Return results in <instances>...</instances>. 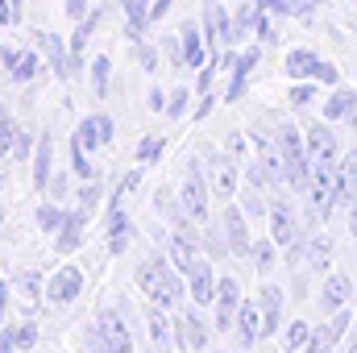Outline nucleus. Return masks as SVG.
Segmentation results:
<instances>
[{
    "instance_id": "obj_6",
    "label": "nucleus",
    "mask_w": 357,
    "mask_h": 353,
    "mask_svg": "<svg viewBox=\"0 0 357 353\" xmlns=\"http://www.w3.org/2000/svg\"><path fill=\"white\" fill-rule=\"evenodd\" d=\"M303 137H307L312 167H337L341 163V137L333 133V121H307L303 125Z\"/></svg>"
},
{
    "instance_id": "obj_12",
    "label": "nucleus",
    "mask_w": 357,
    "mask_h": 353,
    "mask_svg": "<svg viewBox=\"0 0 357 353\" xmlns=\"http://www.w3.org/2000/svg\"><path fill=\"white\" fill-rule=\"evenodd\" d=\"M229 38H233V17H229V8H225L220 0H208V4H204V42H208V50L229 46Z\"/></svg>"
},
{
    "instance_id": "obj_10",
    "label": "nucleus",
    "mask_w": 357,
    "mask_h": 353,
    "mask_svg": "<svg viewBox=\"0 0 357 353\" xmlns=\"http://www.w3.org/2000/svg\"><path fill=\"white\" fill-rule=\"evenodd\" d=\"M357 299V283L345 274V270H328L324 274V283H320V312H341V308H349Z\"/></svg>"
},
{
    "instance_id": "obj_34",
    "label": "nucleus",
    "mask_w": 357,
    "mask_h": 353,
    "mask_svg": "<svg viewBox=\"0 0 357 353\" xmlns=\"http://www.w3.org/2000/svg\"><path fill=\"white\" fill-rule=\"evenodd\" d=\"M38 71H42V59H38L33 50H21V59H17V67L8 71V80H13V84H29Z\"/></svg>"
},
{
    "instance_id": "obj_16",
    "label": "nucleus",
    "mask_w": 357,
    "mask_h": 353,
    "mask_svg": "<svg viewBox=\"0 0 357 353\" xmlns=\"http://www.w3.org/2000/svg\"><path fill=\"white\" fill-rule=\"evenodd\" d=\"M282 303H287V291L278 283H262L258 291V308H262V337H274L278 324H282Z\"/></svg>"
},
{
    "instance_id": "obj_30",
    "label": "nucleus",
    "mask_w": 357,
    "mask_h": 353,
    "mask_svg": "<svg viewBox=\"0 0 357 353\" xmlns=\"http://www.w3.org/2000/svg\"><path fill=\"white\" fill-rule=\"evenodd\" d=\"M307 341H312V324H307V320H291V324L282 329V350L287 353H303Z\"/></svg>"
},
{
    "instance_id": "obj_61",
    "label": "nucleus",
    "mask_w": 357,
    "mask_h": 353,
    "mask_svg": "<svg viewBox=\"0 0 357 353\" xmlns=\"http://www.w3.org/2000/svg\"><path fill=\"white\" fill-rule=\"evenodd\" d=\"M0 216H4V179H0Z\"/></svg>"
},
{
    "instance_id": "obj_19",
    "label": "nucleus",
    "mask_w": 357,
    "mask_h": 353,
    "mask_svg": "<svg viewBox=\"0 0 357 353\" xmlns=\"http://www.w3.org/2000/svg\"><path fill=\"white\" fill-rule=\"evenodd\" d=\"M208 42H204V29H195V25H183V33H178V63L183 67H204L208 63Z\"/></svg>"
},
{
    "instance_id": "obj_55",
    "label": "nucleus",
    "mask_w": 357,
    "mask_h": 353,
    "mask_svg": "<svg viewBox=\"0 0 357 353\" xmlns=\"http://www.w3.org/2000/svg\"><path fill=\"white\" fill-rule=\"evenodd\" d=\"M337 167H341V171H345V175H354V179H357V150H345V154H341V163H337Z\"/></svg>"
},
{
    "instance_id": "obj_43",
    "label": "nucleus",
    "mask_w": 357,
    "mask_h": 353,
    "mask_svg": "<svg viewBox=\"0 0 357 353\" xmlns=\"http://www.w3.org/2000/svg\"><path fill=\"white\" fill-rule=\"evenodd\" d=\"M225 150H229L233 158H241V163H245V158H250V150H254V146H250V133H241V129H233V133L225 137Z\"/></svg>"
},
{
    "instance_id": "obj_57",
    "label": "nucleus",
    "mask_w": 357,
    "mask_h": 353,
    "mask_svg": "<svg viewBox=\"0 0 357 353\" xmlns=\"http://www.w3.org/2000/svg\"><path fill=\"white\" fill-rule=\"evenodd\" d=\"M171 4H175V0H154V8H150V21L167 17V13H171Z\"/></svg>"
},
{
    "instance_id": "obj_49",
    "label": "nucleus",
    "mask_w": 357,
    "mask_h": 353,
    "mask_svg": "<svg viewBox=\"0 0 357 353\" xmlns=\"http://www.w3.org/2000/svg\"><path fill=\"white\" fill-rule=\"evenodd\" d=\"M316 84H337L341 80V71H337V63H328V59H320L316 63V75H312Z\"/></svg>"
},
{
    "instance_id": "obj_46",
    "label": "nucleus",
    "mask_w": 357,
    "mask_h": 353,
    "mask_svg": "<svg viewBox=\"0 0 357 353\" xmlns=\"http://www.w3.org/2000/svg\"><path fill=\"white\" fill-rule=\"evenodd\" d=\"M33 150H38V142H33L29 133H17V146H13V158H17V163H33Z\"/></svg>"
},
{
    "instance_id": "obj_40",
    "label": "nucleus",
    "mask_w": 357,
    "mask_h": 353,
    "mask_svg": "<svg viewBox=\"0 0 357 353\" xmlns=\"http://www.w3.org/2000/svg\"><path fill=\"white\" fill-rule=\"evenodd\" d=\"M158 158H162V137H154V133L142 137V142H137V163H142V167H154Z\"/></svg>"
},
{
    "instance_id": "obj_36",
    "label": "nucleus",
    "mask_w": 357,
    "mask_h": 353,
    "mask_svg": "<svg viewBox=\"0 0 357 353\" xmlns=\"http://www.w3.org/2000/svg\"><path fill=\"white\" fill-rule=\"evenodd\" d=\"M108 75H112V59L108 54H96L91 59V84H96V96L100 100L108 96Z\"/></svg>"
},
{
    "instance_id": "obj_62",
    "label": "nucleus",
    "mask_w": 357,
    "mask_h": 353,
    "mask_svg": "<svg viewBox=\"0 0 357 353\" xmlns=\"http://www.w3.org/2000/svg\"><path fill=\"white\" fill-rule=\"evenodd\" d=\"M345 125H349V129H354V133H357V117H349V121H345Z\"/></svg>"
},
{
    "instance_id": "obj_32",
    "label": "nucleus",
    "mask_w": 357,
    "mask_h": 353,
    "mask_svg": "<svg viewBox=\"0 0 357 353\" xmlns=\"http://www.w3.org/2000/svg\"><path fill=\"white\" fill-rule=\"evenodd\" d=\"M13 287L33 303V299H46V287H42V274L38 270H21V274H13Z\"/></svg>"
},
{
    "instance_id": "obj_22",
    "label": "nucleus",
    "mask_w": 357,
    "mask_h": 353,
    "mask_svg": "<svg viewBox=\"0 0 357 353\" xmlns=\"http://www.w3.org/2000/svg\"><path fill=\"white\" fill-rule=\"evenodd\" d=\"M303 266L316 270V274H328V266H333V237H328V233H307Z\"/></svg>"
},
{
    "instance_id": "obj_56",
    "label": "nucleus",
    "mask_w": 357,
    "mask_h": 353,
    "mask_svg": "<svg viewBox=\"0 0 357 353\" xmlns=\"http://www.w3.org/2000/svg\"><path fill=\"white\" fill-rule=\"evenodd\" d=\"M17 59H21V50H13V46H4V50H0V67H4V71H13V67H17Z\"/></svg>"
},
{
    "instance_id": "obj_50",
    "label": "nucleus",
    "mask_w": 357,
    "mask_h": 353,
    "mask_svg": "<svg viewBox=\"0 0 357 353\" xmlns=\"http://www.w3.org/2000/svg\"><path fill=\"white\" fill-rule=\"evenodd\" d=\"M21 21V0H0V25Z\"/></svg>"
},
{
    "instance_id": "obj_64",
    "label": "nucleus",
    "mask_w": 357,
    "mask_h": 353,
    "mask_svg": "<svg viewBox=\"0 0 357 353\" xmlns=\"http://www.w3.org/2000/svg\"><path fill=\"white\" fill-rule=\"evenodd\" d=\"M175 353H183V350H175Z\"/></svg>"
},
{
    "instance_id": "obj_48",
    "label": "nucleus",
    "mask_w": 357,
    "mask_h": 353,
    "mask_svg": "<svg viewBox=\"0 0 357 353\" xmlns=\"http://www.w3.org/2000/svg\"><path fill=\"white\" fill-rule=\"evenodd\" d=\"M137 59H142V71H146V75L158 71V50H154L150 42H137Z\"/></svg>"
},
{
    "instance_id": "obj_9",
    "label": "nucleus",
    "mask_w": 357,
    "mask_h": 353,
    "mask_svg": "<svg viewBox=\"0 0 357 353\" xmlns=\"http://www.w3.org/2000/svg\"><path fill=\"white\" fill-rule=\"evenodd\" d=\"M220 233H225L233 258H250V246H254V237H250V212L237 208L233 200H229L225 212H220Z\"/></svg>"
},
{
    "instance_id": "obj_45",
    "label": "nucleus",
    "mask_w": 357,
    "mask_h": 353,
    "mask_svg": "<svg viewBox=\"0 0 357 353\" xmlns=\"http://www.w3.org/2000/svg\"><path fill=\"white\" fill-rule=\"evenodd\" d=\"M258 38H262L266 46H274V42L282 38V29H278V21H274V13H262V21H258Z\"/></svg>"
},
{
    "instance_id": "obj_2",
    "label": "nucleus",
    "mask_w": 357,
    "mask_h": 353,
    "mask_svg": "<svg viewBox=\"0 0 357 353\" xmlns=\"http://www.w3.org/2000/svg\"><path fill=\"white\" fill-rule=\"evenodd\" d=\"M274 137H278V150H282V163H287V187H295L299 195H307V187H312V158H307L303 129L295 121H278Z\"/></svg>"
},
{
    "instance_id": "obj_25",
    "label": "nucleus",
    "mask_w": 357,
    "mask_h": 353,
    "mask_svg": "<svg viewBox=\"0 0 357 353\" xmlns=\"http://www.w3.org/2000/svg\"><path fill=\"white\" fill-rule=\"evenodd\" d=\"M150 8H154L150 0H121V13H125V21H129V38H133V42H142V33L154 25V21H150Z\"/></svg>"
},
{
    "instance_id": "obj_42",
    "label": "nucleus",
    "mask_w": 357,
    "mask_h": 353,
    "mask_svg": "<svg viewBox=\"0 0 357 353\" xmlns=\"http://www.w3.org/2000/svg\"><path fill=\"white\" fill-rule=\"evenodd\" d=\"M333 350H337V341H333L328 324H316V329H312V341H307L303 353H333Z\"/></svg>"
},
{
    "instance_id": "obj_23",
    "label": "nucleus",
    "mask_w": 357,
    "mask_h": 353,
    "mask_svg": "<svg viewBox=\"0 0 357 353\" xmlns=\"http://www.w3.org/2000/svg\"><path fill=\"white\" fill-rule=\"evenodd\" d=\"M316 63H320V54H316L312 46H295V50H287L282 71H287L291 80H312V75H316Z\"/></svg>"
},
{
    "instance_id": "obj_26",
    "label": "nucleus",
    "mask_w": 357,
    "mask_h": 353,
    "mask_svg": "<svg viewBox=\"0 0 357 353\" xmlns=\"http://www.w3.org/2000/svg\"><path fill=\"white\" fill-rule=\"evenodd\" d=\"M258 8L274 17H316L320 0H258Z\"/></svg>"
},
{
    "instance_id": "obj_21",
    "label": "nucleus",
    "mask_w": 357,
    "mask_h": 353,
    "mask_svg": "<svg viewBox=\"0 0 357 353\" xmlns=\"http://www.w3.org/2000/svg\"><path fill=\"white\" fill-rule=\"evenodd\" d=\"M50 179H54V137L42 133V137H38V150H33V187L46 191Z\"/></svg>"
},
{
    "instance_id": "obj_29",
    "label": "nucleus",
    "mask_w": 357,
    "mask_h": 353,
    "mask_svg": "<svg viewBox=\"0 0 357 353\" xmlns=\"http://www.w3.org/2000/svg\"><path fill=\"white\" fill-rule=\"evenodd\" d=\"M250 262H254V270H258V274H270V270L278 266V246H274L270 237L254 241V246H250Z\"/></svg>"
},
{
    "instance_id": "obj_17",
    "label": "nucleus",
    "mask_w": 357,
    "mask_h": 353,
    "mask_svg": "<svg viewBox=\"0 0 357 353\" xmlns=\"http://www.w3.org/2000/svg\"><path fill=\"white\" fill-rule=\"evenodd\" d=\"M88 220H91V212L71 208V212H67V225L54 233V250H59V254H75V250L84 246V237H88Z\"/></svg>"
},
{
    "instance_id": "obj_33",
    "label": "nucleus",
    "mask_w": 357,
    "mask_h": 353,
    "mask_svg": "<svg viewBox=\"0 0 357 353\" xmlns=\"http://www.w3.org/2000/svg\"><path fill=\"white\" fill-rule=\"evenodd\" d=\"M71 175L79 179V183H91L96 179V167H91L88 150L79 146V137H71Z\"/></svg>"
},
{
    "instance_id": "obj_35",
    "label": "nucleus",
    "mask_w": 357,
    "mask_h": 353,
    "mask_svg": "<svg viewBox=\"0 0 357 353\" xmlns=\"http://www.w3.org/2000/svg\"><path fill=\"white\" fill-rule=\"evenodd\" d=\"M17 121H13V112L8 108H0V154L4 158H13V146H17Z\"/></svg>"
},
{
    "instance_id": "obj_54",
    "label": "nucleus",
    "mask_w": 357,
    "mask_h": 353,
    "mask_svg": "<svg viewBox=\"0 0 357 353\" xmlns=\"http://www.w3.org/2000/svg\"><path fill=\"white\" fill-rule=\"evenodd\" d=\"M167 96H171V91L150 88V112H167Z\"/></svg>"
},
{
    "instance_id": "obj_60",
    "label": "nucleus",
    "mask_w": 357,
    "mask_h": 353,
    "mask_svg": "<svg viewBox=\"0 0 357 353\" xmlns=\"http://www.w3.org/2000/svg\"><path fill=\"white\" fill-rule=\"evenodd\" d=\"M345 353H357V337H349V341H345Z\"/></svg>"
},
{
    "instance_id": "obj_31",
    "label": "nucleus",
    "mask_w": 357,
    "mask_h": 353,
    "mask_svg": "<svg viewBox=\"0 0 357 353\" xmlns=\"http://www.w3.org/2000/svg\"><path fill=\"white\" fill-rule=\"evenodd\" d=\"M199 250L204 254H212V258H229L233 250H229V241H225V233H220V225L212 229V225H204L199 229Z\"/></svg>"
},
{
    "instance_id": "obj_11",
    "label": "nucleus",
    "mask_w": 357,
    "mask_h": 353,
    "mask_svg": "<svg viewBox=\"0 0 357 353\" xmlns=\"http://www.w3.org/2000/svg\"><path fill=\"white\" fill-rule=\"evenodd\" d=\"M84 295V270L79 266H59L50 278H46V299L54 308H67Z\"/></svg>"
},
{
    "instance_id": "obj_44",
    "label": "nucleus",
    "mask_w": 357,
    "mask_h": 353,
    "mask_svg": "<svg viewBox=\"0 0 357 353\" xmlns=\"http://www.w3.org/2000/svg\"><path fill=\"white\" fill-rule=\"evenodd\" d=\"M258 59H262V46H245V50L237 54V67H233L229 75H250V71L258 67Z\"/></svg>"
},
{
    "instance_id": "obj_14",
    "label": "nucleus",
    "mask_w": 357,
    "mask_h": 353,
    "mask_svg": "<svg viewBox=\"0 0 357 353\" xmlns=\"http://www.w3.org/2000/svg\"><path fill=\"white\" fill-rule=\"evenodd\" d=\"M75 137H79V146L91 154V150H100V146H108V142L116 137V125H112V117H108V112H91V117L79 121Z\"/></svg>"
},
{
    "instance_id": "obj_4",
    "label": "nucleus",
    "mask_w": 357,
    "mask_h": 353,
    "mask_svg": "<svg viewBox=\"0 0 357 353\" xmlns=\"http://www.w3.org/2000/svg\"><path fill=\"white\" fill-rule=\"evenodd\" d=\"M178 204H183V212H187L199 229L212 225V187H208V179H204V163H199V158L187 163V175L178 183Z\"/></svg>"
},
{
    "instance_id": "obj_20",
    "label": "nucleus",
    "mask_w": 357,
    "mask_h": 353,
    "mask_svg": "<svg viewBox=\"0 0 357 353\" xmlns=\"http://www.w3.org/2000/svg\"><path fill=\"white\" fill-rule=\"evenodd\" d=\"M129 241H133V220H129V212H125V208H108V254H112V258L125 254Z\"/></svg>"
},
{
    "instance_id": "obj_1",
    "label": "nucleus",
    "mask_w": 357,
    "mask_h": 353,
    "mask_svg": "<svg viewBox=\"0 0 357 353\" xmlns=\"http://www.w3.org/2000/svg\"><path fill=\"white\" fill-rule=\"evenodd\" d=\"M133 278H137L142 295H146L150 303L167 308V312H178L183 299H187V278L171 266L167 254H146V258L137 262V270H133Z\"/></svg>"
},
{
    "instance_id": "obj_51",
    "label": "nucleus",
    "mask_w": 357,
    "mask_h": 353,
    "mask_svg": "<svg viewBox=\"0 0 357 353\" xmlns=\"http://www.w3.org/2000/svg\"><path fill=\"white\" fill-rule=\"evenodd\" d=\"M245 80H250V75H233V80H229V91H225L229 104H237V100L245 96Z\"/></svg>"
},
{
    "instance_id": "obj_24",
    "label": "nucleus",
    "mask_w": 357,
    "mask_h": 353,
    "mask_svg": "<svg viewBox=\"0 0 357 353\" xmlns=\"http://www.w3.org/2000/svg\"><path fill=\"white\" fill-rule=\"evenodd\" d=\"M349 117H357V91L354 88H337L328 100H324V121H349Z\"/></svg>"
},
{
    "instance_id": "obj_59",
    "label": "nucleus",
    "mask_w": 357,
    "mask_h": 353,
    "mask_svg": "<svg viewBox=\"0 0 357 353\" xmlns=\"http://www.w3.org/2000/svg\"><path fill=\"white\" fill-rule=\"evenodd\" d=\"M8 287L13 283H0V329H4V312H8Z\"/></svg>"
},
{
    "instance_id": "obj_47",
    "label": "nucleus",
    "mask_w": 357,
    "mask_h": 353,
    "mask_svg": "<svg viewBox=\"0 0 357 353\" xmlns=\"http://www.w3.org/2000/svg\"><path fill=\"white\" fill-rule=\"evenodd\" d=\"M38 345V324L33 320H21L17 324V350H33Z\"/></svg>"
},
{
    "instance_id": "obj_28",
    "label": "nucleus",
    "mask_w": 357,
    "mask_h": 353,
    "mask_svg": "<svg viewBox=\"0 0 357 353\" xmlns=\"http://www.w3.org/2000/svg\"><path fill=\"white\" fill-rule=\"evenodd\" d=\"M67 212H71V208H63V204L46 200V204H38V212H33V216H38V229H42V233H59V229L67 225Z\"/></svg>"
},
{
    "instance_id": "obj_39",
    "label": "nucleus",
    "mask_w": 357,
    "mask_h": 353,
    "mask_svg": "<svg viewBox=\"0 0 357 353\" xmlns=\"http://www.w3.org/2000/svg\"><path fill=\"white\" fill-rule=\"evenodd\" d=\"M187 100H191V88H183V84L167 96V117H171V121H178V117H187V112H191V104H187Z\"/></svg>"
},
{
    "instance_id": "obj_52",
    "label": "nucleus",
    "mask_w": 357,
    "mask_h": 353,
    "mask_svg": "<svg viewBox=\"0 0 357 353\" xmlns=\"http://www.w3.org/2000/svg\"><path fill=\"white\" fill-rule=\"evenodd\" d=\"M63 8H67V17H71V21H84V17L91 13L88 0H63Z\"/></svg>"
},
{
    "instance_id": "obj_3",
    "label": "nucleus",
    "mask_w": 357,
    "mask_h": 353,
    "mask_svg": "<svg viewBox=\"0 0 357 353\" xmlns=\"http://www.w3.org/2000/svg\"><path fill=\"white\" fill-rule=\"evenodd\" d=\"M204 179L212 187V200H237L241 191V158H233L229 150H204Z\"/></svg>"
},
{
    "instance_id": "obj_53",
    "label": "nucleus",
    "mask_w": 357,
    "mask_h": 353,
    "mask_svg": "<svg viewBox=\"0 0 357 353\" xmlns=\"http://www.w3.org/2000/svg\"><path fill=\"white\" fill-rule=\"evenodd\" d=\"M0 353H17V329L13 324L0 329Z\"/></svg>"
},
{
    "instance_id": "obj_8",
    "label": "nucleus",
    "mask_w": 357,
    "mask_h": 353,
    "mask_svg": "<svg viewBox=\"0 0 357 353\" xmlns=\"http://www.w3.org/2000/svg\"><path fill=\"white\" fill-rule=\"evenodd\" d=\"M204 308H195V303H183L175 312V350H208V324H204V316H199Z\"/></svg>"
},
{
    "instance_id": "obj_58",
    "label": "nucleus",
    "mask_w": 357,
    "mask_h": 353,
    "mask_svg": "<svg viewBox=\"0 0 357 353\" xmlns=\"http://www.w3.org/2000/svg\"><path fill=\"white\" fill-rule=\"evenodd\" d=\"M208 112H212V91H208V96H204V100H199V104H195V121H204V117H208Z\"/></svg>"
},
{
    "instance_id": "obj_5",
    "label": "nucleus",
    "mask_w": 357,
    "mask_h": 353,
    "mask_svg": "<svg viewBox=\"0 0 357 353\" xmlns=\"http://www.w3.org/2000/svg\"><path fill=\"white\" fill-rule=\"evenodd\" d=\"M266 220H270V241H274L278 250H291V246L303 237V225H299V216H295V204H291V200H282L278 191L270 195Z\"/></svg>"
},
{
    "instance_id": "obj_41",
    "label": "nucleus",
    "mask_w": 357,
    "mask_h": 353,
    "mask_svg": "<svg viewBox=\"0 0 357 353\" xmlns=\"http://www.w3.org/2000/svg\"><path fill=\"white\" fill-rule=\"evenodd\" d=\"M75 200H79V208H84V212H96V208H100V200H104V191H100V183L91 179V183H79Z\"/></svg>"
},
{
    "instance_id": "obj_38",
    "label": "nucleus",
    "mask_w": 357,
    "mask_h": 353,
    "mask_svg": "<svg viewBox=\"0 0 357 353\" xmlns=\"http://www.w3.org/2000/svg\"><path fill=\"white\" fill-rule=\"evenodd\" d=\"M354 303L349 308H341V312H333L328 316V333H333V341H345V333H354Z\"/></svg>"
},
{
    "instance_id": "obj_13",
    "label": "nucleus",
    "mask_w": 357,
    "mask_h": 353,
    "mask_svg": "<svg viewBox=\"0 0 357 353\" xmlns=\"http://www.w3.org/2000/svg\"><path fill=\"white\" fill-rule=\"evenodd\" d=\"M216 283H220V278L212 274V262L204 258V262L187 274V299H191L195 308H204V312H208V308L216 303Z\"/></svg>"
},
{
    "instance_id": "obj_7",
    "label": "nucleus",
    "mask_w": 357,
    "mask_h": 353,
    "mask_svg": "<svg viewBox=\"0 0 357 353\" xmlns=\"http://www.w3.org/2000/svg\"><path fill=\"white\" fill-rule=\"evenodd\" d=\"M241 303H245V299H241V283H237L233 274H220V283H216V303H212V324H216V333H233Z\"/></svg>"
},
{
    "instance_id": "obj_15",
    "label": "nucleus",
    "mask_w": 357,
    "mask_h": 353,
    "mask_svg": "<svg viewBox=\"0 0 357 353\" xmlns=\"http://www.w3.org/2000/svg\"><path fill=\"white\" fill-rule=\"evenodd\" d=\"M233 337H237L241 350H254L258 341H266V337H262V308H258V299H245V303H241L237 324H233Z\"/></svg>"
},
{
    "instance_id": "obj_18",
    "label": "nucleus",
    "mask_w": 357,
    "mask_h": 353,
    "mask_svg": "<svg viewBox=\"0 0 357 353\" xmlns=\"http://www.w3.org/2000/svg\"><path fill=\"white\" fill-rule=\"evenodd\" d=\"M146 329H150V345H154V350L175 353V320L167 316V308L146 303Z\"/></svg>"
},
{
    "instance_id": "obj_27",
    "label": "nucleus",
    "mask_w": 357,
    "mask_h": 353,
    "mask_svg": "<svg viewBox=\"0 0 357 353\" xmlns=\"http://www.w3.org/2000/svg\"><path fill=\"white\" fill-rule=\"evenodd\" d=\"M38 42L46 46V54H50V67H54V75H59V80H71L75 71H71V54L63 50V42H59L54 33H38Z\"/></svg>"
},
{
    "instance_id": "obj_63",
    "label": "nucleus",
    "mask_w": 357,
    "mask_h": 353,
    "mask_svg": "<svg viewBox=\"0 0 357 353\" xmlns=\"http://www.w3.org/2000/svg\"><path fill=\"white\" fill-rule=\"evenodd\" d=\"M216 353H225V350H216Z\"/></svg>"
},
{
    "instance_id": "obj_37",
    "label": "nucleus",
    "mask_w": 357,
    "mask_h": 353,
    "mask_svg": "<svg viewBox=\"0 0 357 353\" xmlns=\"http://www.w3.org/2000/svg\"><path fill=\"white\" fill-rule=\"evenodd\" d=\"M287 100L295 104V108H307L312 100H320V91H316V80H295L291 91H287Z\"/></svg>"
}]
</instances>
